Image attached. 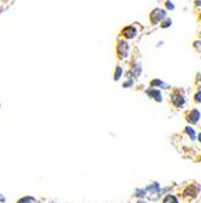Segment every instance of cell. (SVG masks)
<instances>
[{
    "instance_id": "2",
    "label": "cell",
    "mask_w": 201,
    "mask_h": 203,
    "mask_svg": "<svg viewBox=\"0 0 201 203\" xmlns=\"http://www.w3.org/2000/svg\"><path fill=\"white\" fill-rule=\"evenodd\" d=\"M128 44L126 42H120L119 45H118V56L120 60H123L127 56L128 54Z\"/></svg>"
},
{
    "instance_id": "12",
    "label": "cell",
    "mask_w": 201,
    "mask_h": 203,
    "mask_svg": "<svg viewBox=\"0 0 201 203\" xmlns=\"http://www.w3.org/2000/svg\"><path fill=\"white\" fill-rule=\"evenodd\" d=\"M165 5H166L167 10H175V4H173L171 0H167V1L165 3Z\"/></svg>"
},
{
    "instance_id": "18",
    "label": "cell",
    "mask_w": 201,
    "mask_h": 203,
    "mask_svg": "<svg viewBox=\"0 0 201 203\" xmlns=\"http://www.w3.org/2000/svg\"><path fill=\"white\" fill-rule=\"evenodd\" d=\"M4 201H5V198L3 196H0V202H4Z\"/></svg>"
},
{
    "instance_id": "17",
    "label": "cell",
    "mask_w": 201,
    "mask_h": 203,
    "mask_svg": "<svg viewBox=\"0 0 201 203\" xmlns=\"http://www.w3.org/2000/svg\"><path fill=\"white\" fill-rule=\"evenodd\" d=\"M196 5L197 6H201V0H196Z\"/></svg>"
},
{
    "instance_id": "13",
    "label": "cell",
    "mask_w": 201,
    "mask_h": 203,
    "mask_svg": "<svg viewBox=\"0 0 201 203\" xmlns=\"http://www.w3.org/2000/svg\"><path fill=\"white\" fill-rule=\"evenodd\" d=\"M32 202H34V199H33V198H30V197L22 198V199H20V201H18V203H32Z\"/></svg>"
},
{
    "instance_id": "9",
    "label": "cell",
    "mask_w": 201,
    "mask_h": 203,
    "mask_svg": "<svg viewBox=\"0 0 201 203\" xmlns=\"http://www.w3.org/2000/svg\"><path fill=\"white\" fill-rule=\"evenodd\" d=\"M123 75V68L120 67V66H118L116 67V69H115V74H114V79L115 80H119L120 79V77Z\"/></svg>"
},
{
    "instance_id": "16",
    "label": "cell",
    "mask_w": 201,
    "mask_h": 203,
    "mask_svg": "<svg viewBox=\"0 0 201 203\" xmlns=\"http://www.w3.org/2000/svg\"><path fill=\"white\" fill-rule=\"evenodd\" d=\"M130 85H132V82H131V80H130V82H126V83L124 84V88H128Z\"/></svg>"
},
{
    "instance_id": "14",
    "label": "cell",
    "mask_w": 201,
    "mask_h": 203,
    "mask_svg": "<svg viewBox=\"0 0 201 203\" xmlns=\"http://www.w3.org/2000/svg\"><path fill=\"white\" fill-rule=\"evenodd\" d=\"M186 131H188V133L190 134V136H192V139H194V130H193L192 128H189V126H188V128H186Z\"/></svg>"
},
{
    "instance_id": "20",
    "label": "cell",
    "mask_w": 201,
    "mask_h": 203,
    "mask_svg": "<svg viewBox=\"0 0 201 203\" xmlns=\"http://www.w3.org/2000/svg\"><path fill=\"white\" fill-rule=\"evenodd\" d=\"M200 18H201V15H200Z\"/></svg>"
},
{
    "instance_id": "19",
    "label": "cell",
    "mask_w": 201,
    "mask_h": 203,
    "mask_svg": "<svg viewBox=\"0 0 201 203\" xmlns=\"http://www.w3.org/2000/svg\"><path fill=\"white\" fill-rule=\"evenodd\" d=\"M199 141L201 142V134H199Z\"/></svg>"
},
{
    "instance_id": "8",
    "label": "cell",
    "mask_w": 201,
    "mask_h": 203,
    "mask_svg": "<svg viewBox=\"0 0 201 203\" xmlns=\"http://www.w3.org/2000/svg\"><path fill=\"white\" fill-rule=\"evenodd\" d=\"M141 72H142V67L139 65H136V66L132 67V74L135 75V77H138V75L141 74Z\"/></svg>"
},
{
    "instance_id": "10",
    "label": "cell",
    "mask_w": 201,
    "mask_h": 203,
    "mask_svg": "<svg viewBox=\"0 0 201 203\" xmlns=\"http://www.w3.org/2000/svg\"><path fill=\"white\" fill-rule=\"evenodd\" d=\"M164 203H178V202H177V198H176L175 196L168 195V196H166V197H165Z\"/></svg>"
},
{
    "instance_id": "4",
    "label": "cell",
    "mask_w": 201,
    "mask_h": 203,
    "mask_svg": "<svg viewBox=\"0 0 201 203\" xmlns=\"http://www.w3.org/2000/svg\"><path fill=\"white\" fill-rule=\"evenodd\" d=\"M148 95L150 96V97H153L154 100H156L157 102H160V101L163 100V97H161V93H160L159 90H156V89H154V88H152V89H148Z\"/></svg>"
},
{
    "instance_id": "7",
    "label": "cell",
    "mask_w": 201,
    "mask_h": 203,
    "mask_svg": "<svg viewBox=\"0 0 201 203\" xmlns=\"http://www.w3.org/2000/svg\"><path fill=\"white\" fill-rule=\"evenodd\" d=\"M150 86H153V88L159 86V88H164V89H167V88H168L167 84H165L164 82H161L160 79H154L153 82H150Z\"/></svg>"
},
{
    "instance_id": "11",
    "label": "cell",
    "mask_w": 201,
    "mask_h": 203,
    "mask_svg": "<svg viewBox=\"0 0 201 203\" xmlns=\"http://www.w3.org/2000/svg\"><path fill=\"white\" fill-rule=\"evenodd\" d=\"M171 24H172L171 18H167V17H166V18L161 22V28H164V29H165V28H168V27L171 26Z\"/></svg>"
},
{
    "instance_id": "6",
    "label": "cell",
    "mask_w": 201,
    "mask_h": 203,
    "mask_svg": "<svg viewBox=\"0 0 201 203\" xmlns=\"http://www.w3.org/2000/svg\"><path fill=\"white\" fill-rule=\"evenodd\" d=\"M199 119H200V113H199V111H197V110L190 111L189 116H188V120H189L190 123H196Z\"/></svg>"
},
{
    "instance_id": "3",
    "label": "cell",
    "mask_w": 201,
    "mask_h": 203,
    "mask_svg": "<svg viewBox=\"0 0 201 203\" xmlns=\"http://www.w3.org/2000/svg\"><path fill=\"white\" fill-rule=\"evenodd\" d=\"M123 35L126 38V39H132L137 35V29L133 26H128L123 31Z\"/></svg>"
},
{
    "instance_id": "5",
    "label": "cell",
    "mask_w": 201,
    "mask_h": 203,
    "mask_svg": "<svg viewBox=\"0 0 201 203\" xmlns=\"http://www.w3.org/2000/svg\"><path fill=\"white\" fill-rule=\"evenodd\" d=\"M172 104L177 107H182L184 105V97L182 95H178V94L172 95Z\"/></svg>"
},
{
    "instance_id": "1",
    "label": "cell",
    "mask_w": 201,
    "mask_h": 203,
    "mask_svg": "<svg viewBox=\"0 0 201 203\" xmlns=\"http://www.w3.org/2000/svg\"><path fill=\"white\" fill-rule=\"evenodd\" d=\"M166 18V11L163 9H154L150 14V22L153 24H156L159 22H163Z\"/></svg>"
},
{
    "instance_id": "15",
    "label": "cell",
    "mask_w": 201,
    "mask_h": 203,
    "mask_svg": "<svg viewBox=\"0 0 201 203\" xmlns=\"http://www.w3.org/2000/svg\"><path fill=\"white\" fill-rule=\"evenodd\" d=\"M195 101H196V102H201V93H197V94H196Z\"/></svg>"
}]
</instances>
